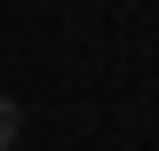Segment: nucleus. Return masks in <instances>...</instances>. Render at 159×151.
<instances>
[{
    "mask_svg": "<svg viewBox=\"0 0 159 151\" xmlns=\"http://www.w3.org/2000/svg\"><path fill=\"white\" fill-rule=\"evenodd\" d=\"M16 135H24V103H16V95H0V151L16 143Z\"/></svg>",
    "mask_w": 159,
    "mask_h": 151,
    "instance_id": "obj_1",
    "label": "nucleus"
}]
</instances>
